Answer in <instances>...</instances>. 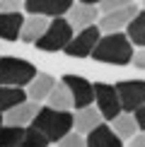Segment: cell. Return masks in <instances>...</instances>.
<instances>
[{
	"label": "cell",
	"mask_w": 145,
	"mask_h": 147,
	"mask_svg": "<svg viewBox=\"0 0 145 147\" xmlns=\"http://www.w3.org/2000/svg\"><path fill=\"white\" fill-rule=\"evenodd\" d=\"M58 84V80L53 77V75H48V72H39L34 80H32V84L27 87V96L32 101H46L48 99V94H51V89Z\"/></svg>",
	"instance_id": "9a60e30c"
},
{
	"label": "cell",
	"mask_w": 145,
	"mask_h": 147,
	"mask_svg": "<svg viewBox=\"0 0 145 147\" xmlns=\"http://www.w3.org/2000/svg\"><path fill=\"white\" fill-rule=\"evenodd\" d=\"M104 123V116L99 113V109L97 106H85L80 111H75V130L82 133V135H87V133H92L97 125Z\"/></svg>",
	"instance_id": "2e32d148"
},
{
	"label": "cell",
	"mask_w": 145,
	"mask_h": 147,
	"mask_svg": "<svg viewBox=\"0 0 145 147\" xmlns=\"http://www.w3.org/2000/svg\"><path fill=\"white\" fill-rule=\"evenodd\" d=\"M32 125L36 130H41L51 142H60L75 128V113L60 111V109H51V106H41Z\"/></svg>",
	"instance_id": "7a4b0ae2"
},
{
	"label": "cell",
	"mask_w": 145,
	"mask_h": 147,
	"mask_svg": "<svg viewBox=\"0 0 145 147\" xmlns=\"http://www.w3.org/2000/svg\"><path fill=\"white\" fill-rule=\"evenodd\" d=\"M24 0H0V12H17Z\"/></svg>",
	"instance_id": "484cf974"
},
{
	"label": "cell",
	"mask_w": 145,
	"mask_h": 147,
	"mask_svg": "<svg viewBox=\"0 0 145 147\" xmlns=\"http://www.w3.org/2000/svg\"><path fill=\"white\" fill-rule=\"evenodd\" d=\"M0 58H3V56H0Z\"/></svg>",
	"instance_id": "d6a6232c"
},
{
	"label": "cell",
	"mask_w": 145,
	"mask_h": 147,
	"mask_svg": "<svg viewBox=\"0 0 145 147\" xmlns=\"http://www.w3.org/2000/svg\"><path fill=\"white\" fill-rule=\"evenodd\" d=\"M116 92L121 96V106L123 111L133 113L145 104V80H123L116 84Z\"/></svg>",
	"instance_id": "ba28073f"
},
{
	"label": "cell",
	"mask_w": 145,
	"mask_h": 147,
	"mask_svg": "<svg viewBox=\"0 0 145 147\" xmlns=\"http://www.w3.org/2000/svg\"><path fill=\"white\" fill-rule=\"evenodd\" d=\"M133 0H102L99 3V10H102V15L104 12H114V10H121V7H126V5H131Z\"/></svg>",
	"instance_id": "d4e9b609"
},
{
	"label": "cell",
	"mask_w": 145,
	"mask_h": 147,
	"mask_svg": "<svg viewBox=\"0 0 145 147\" xmlns=\"http://www.w3.org/2000/svg\"><path fill=\"white\" fill-rule=\"evenodd\" d=\"M60 82L70 89L72 94V109L80 111L85 106H92L94 101V84L89 82L87 77H80V75H63Z\"/></svg>",
	"instance_id": "8992f818"
},
{
	"label": "cell",
	"mask_w": 145,
	"mask_h": 147,
	"mask_svg": "<svg viewBox=\"0 0 145 147\" xmlns=\"http://www.w3.org/2000/svg\"><path fill=\"white\" fill-rule=\"evenodd\" d=\"M111 128H114V133L123 140V138H133L140 128H138V123H136V116L133 113H128V111H121L116 118L111 121Z\"/></svg>",
	"instance_id": "d6986e66"
},
{
	"label": "cell",
	"mask_w": 145,
	"mask_h": 147,
	"mask_svg": "<svg viewBox=\"0 0 145 147\" xmlns=\"http://www.w3.org/2000/svg\"><path fill=\"white\" fill-rule=\"evenodd\" d=\"M133 116H136L138 128H140V130H145V104H143L140 109H136V111H133Z\"/></svg>",
	"instance_id": "83f0119b"
},
{
	"label": "cell",
	"mask_w": 145,
	"mask_h": 147,
	"mask_svg": "<svg viewBox=\"0 0 145 147\" xmlns=\"http://www.w3.org/2000/svg\"><path fill=\"white\" fill-rule=\"evenodd\" d=\"M48 17H39V15H29L27 20H24V27H22V36L20 41L24 44H36V41L44 36V32L48 29Z\"/></svg>",
	"instance_id": "e0dca14e"
},
{
	"label": "cell",
	"mask_w": 145,
	"mask_h": 147,
	"mask_svg": "<svg viewBox=\"0 0 145 147\" xmlns=\"http://www.w3.org/2000/svg\"><path fill=\"white\" fill-rule=\"evenodd\" d=\"M39 101H32V99H24L22 104H17L15 109H10L7 116H5V123L7 125H20V128H29L34 123L36 113H39Z\"/></svg>",
	"instance_id": "7c38bea8"
},
{
	"label": "cell",
	"mask_w": 145,
	"mask_h": 147,
	"mask_svg": "<svg viewBox=\"0 0 145 147\" xmlns=\"http://www.w3.org/2000/svg\"><path fill=\"white\" fill-rule=\"evenodd\" d=\"M58 147H87V142H85V138H82V133H68L63 140L58 142Z\"/></svg>",
	"instance_id": "cb8c5ba5"
},
{
	"label": "cell",
	"mask_w": 145,
	"mask_h": 147,
	"mask_svg": "<svg viewBox=\"0 0 145 147\" xmlns=\"http://www.w3.org/2000/svg\"><path fill=\"white\" fill-rule=\"evenodd\" d=\"M24 99H27V89L0 84V113H7L10 109H15L17 104H22Z\"/></svg>",
	"instance_id": "ac0fdd59"
},
{
	"label": "cell",
	"mask_w": 145,
	"mask_h": 147,
	"mask_svg": "<svg viewBox=\"0 0 145 147\" xmlns=\"http://www.w3.org/2000/svg\"><path fill=\"white\" fill-rule=\"evenodd\" d=\"M72 0H24L27 15H39V17H65L72 7Z\"/></svg>",
	"instance_id": "30bf717a"
},
{
	"label": "cell",
	"mask_w": 145,
	"mask_h": 147,
	"mask_svg": "<svg viewBox=\"0 0 145 147\" xmlns=\"http://www.w3.org/2000/svg\"><path fill=\"white\" fill-rule=\"evenodd\" d=\"M126 34H128L131 44H136L138 48H145V10H138V15L126 27Z\"/></svg>",
	"instance_id": "44dd1931"
},
{
	"label": "cell",
	"mask_w": 145,
	"mask_h": 147,
	"mask_svg": "<svg viewBox=\"0 0 145 147\" xmlns=\"http://www.w3.org/2000/svg\"><path fill=\"white\" fill-rule=\"evenodd\" d=\"M24 27V15L17 12H0V39L3 41H20Z\"/></svg>",
	"instance_id": "4fadbf2b"
},
{
	"label": "cell",
	"mask_w": 145,
	"mask_h": 147,
	"mask_svg": "<svg viewBox=\"0 0 145 147\" xmlns=\"http://www.w3.org/2000/svg\"><path fill=\"white\" fill-rule=\"evenodd\" d=\"M46 106H51V109H60V111H70V109H72V94H70V89L65 87L63 82H58L56 87L51 89V94H48Z\"/></svg>",
	"instance_id": "ffe728a7"
},
{
	"label": "cell",
	"mask_w": 145,
	"mask_h": 147,
	"mask_svg": "<svg viewBox=\"0 0 145 147\" xmlns=\"http://www.w3.org/2000/svg\"><path fill=\"white\" fill-rule=\"evenodd\" d=\"M3 121H5V116H3V113H0V125H5V123H3Z\"/></svg>",
	"instance_id": "4dcf8cb0"
},
{
	"label": "cell",
	"mask_w": 145,
	"mask_h": 147,
	"mask_svg": "<svg viewBox=\"0 0 145 147\" xmlns=\"http://www.w3.org/2000/svg\"><path fill=\"white\" fill-rule=\"evenodd\" d=\"M133 44L128 34L114 32V34H102V39L97 41L92 58L97 63H111V65H128L133 60Z\"/></svg>",
	"instance_id": "6da1fadb"
},
{
	"label": "cell",
	"mask_w": 145,
	"mask_h": 147,
	"mask_svg": "<svg viewBox=\"0 0 145 147\" xmlns=\"http://www.w3.org/2000/svg\"><path fill=\"white\" fill-rule=\"evenodd\" d=\"M94 104H97V109H99V113L104 116V121H114L121 111H123L121 96L116 92V84L97 82L94 84Z\"/></svg>",
	"instance_id": "5b68a950"
},
{
	"label": "cell",
	"mask_w": 145,
	"mask_h": 147,
	"mask_svg": "<svg viewBox=\"0 0 145 147\" xmlns=\"http://www.w3.org/2000/svg\"><path fill=\"white\" fill-rule=\"evenodd\" d=\"M102 39V32H99V27H87V29H82V32H75V36L70 39V44L65 46V53L72 58H87V56H92V51H94V46H97V41Z\"/></svg>",
	"instance_id": "52a82bcc"
},
{
	"label": "cell",
	"mask_w": 145,
	"mask_h": 147,
	"mask_svg": "<svg viewBox=\"0 0 145 147\" xmlns=\"http://www.w3.org/2000/svg\"><path fill=\"white\" fill-rule=\"evenodd\" d=\"M39 75V70L34 68L29 60H22L17 56H5L0 58V84L7 87H29L32 80Z\"/></svg>",
	"instance_id": "3957f363"
},
{
	"label": "cell",
	"mask_w": 145,
	"mask_h": 147,
	"mask_svg": "<svg viewBox=\"0 0 145 147\" xmlns=\"http://www.w3.org/2000/svg\"><path fill=\"white\" fill-rule=\"evenodd\" d=\"M131 65H136L138 70H145V48H138L136 53H133V60Z\"/></svg>",
	"instance_id": "4316f807"
},
{
	"label": "cell",
	"mask_w": 145,
	"mask_h": 147,
	"mask_svg": "<svg viewBox=\"0 0 145 147\" xmlns=\"http://www.w3.org/2000/svg\"><path fill=\"white\" fill-rule=\"evenodd\" d=\"M48 140L41 130H36L34 125H29L27 130H24V138H22V142H20V147H48Z\"/></svg>",
	"instance_id": "603a6c76"
},
{
	"label": "cell",
	"mask_w": 145,
	"mask_h": 147,
	"mask_svg": "<svg viewBox=\"0 0 145 147\" xmlns=\"http://www.w3.org/2000/svg\"><path fill=\"white\" fill-rule=\"evenodd\" d=\"M80 3H85V5H99L102 0H80Z\"/></svg>",
	"instance_id": "f546056e"
},
{
	"label": "cell",
	"mask_w": 145,
	"mask_h": 147,
	"mask_svg": "<svg viewBox=\"0 0 145 147\" xmlns=\"http://www.w3.org/2000/svg\"><path fill=\"white\" fill-rule=\"evenodd\" d=\"M128 147H145V130H140V133H136V135L131 138V142H128Z\"/></svg>",
	"instance_id": "f1b7e54d"
},
{
	"label": "cell",
	"mask_w": 145,
	"mask_h": 147,
	"mask_svg": "<svg viewBox=\"0 0 145 147\" xmlns=\"http://www.w3.org/2000/svg\"><path fill=\"white\" fill-rule=\"evenodd\" d=\"M85 142H87V147H123V140H121L116 133H114V128L106 125V123L97 125L92 133H87Z\"/></svg>",
	"instance_id": "5bb4252c"
},
{
	"label": "cell",
	"mask_w": 145,
	"mask_h": 147,
	"mask_svg": "<svg viewBox=\"0 0 145 147\" xmlns=\"http://www.w3.org/2000/svg\"><path fill=\"white\" fill-rule=\"evenodd\" d=\"M24 130L27 128H20V125H7V123L0 125V147H20Z\"/></svg>",
	"instance_id": "7402d4cb"
},
{
	"label": "cell",
	"mask_w": 145,
	"mask_h": 147,
	"mask_svg": "<svg viewBox=\"0 0 145 147\" xmlns=\"http://www.w3.org/2000/svg\"><path fill=\"white\" fill-rule=\"evenodd\" d=\"M68 22L72 24V29L75 32H82V29H87V27H94L97 22H99V17H102V10H99V5H85V3H77V5H72L68 15Z\"/></svg>",
	"instance_id": "8fae6325"
},
{
	"label": "cell",
	"mask_w": 145,
	"mask_h": 147,
	"mask_svg": "<svg viewBox=\"0 0 145 147\" xmlns=\"http://www.w3.org/2000/svg\"><path fill=\"white\" fill-rule=\"evenodd\" d=\"M75 36V29L68 22V17H53L48 22V29L44 32L39 41H36V48L39 51H48V53H56V51H65V46L70 44V39Z\"/></svg>",
	"instance_id": "277c9868"
},
{
	"label": "cell",
	"mask_w": 145,
	"mask_h": 147,
	"mask_svg": "<svg viewBox=\"0 0 145 147\" xmlns=\"http://www.w3.org/2000/svg\"><path fill=\"white\" fill-rule=\"evenodd\" d=\"M138 15V7L136 5H126V7L121 10H114V12H104V15L99 17V22H97V27H99L102 34H114V32H123V27H128L131 20Z\"/></svg>",
	"instance_id": "9c48e42d"
},
{
	"label": "cell",
	"mask_w": 145,
	"mask_h": 147,
	"mask_svg": "<svg viewBox=\"0 0 145 147\" xmlns=\"http://www.w3.org/2000/svg\"><path fill=\"white\" fill-rule=\"evenodd\" d=\"M48 147H51V145H48Z\"/></svg>",
	"instance_id": "1f68e13d"
}]
</instances>
